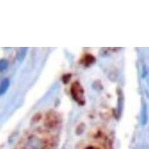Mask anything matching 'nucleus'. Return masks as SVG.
<instances>
[{
  "label": "nucleus",
  "mask_w": 149,
  "mask_h": 149,
  "mask_svg": "<svg viewBox=\"0 0 149 149\" xmlns=\"http://www.w3.org/2000/svg\"><path fill=\"white\" fill-rule=\"evenodd\" d=\"M70 92L74 100L81 105L85 103L84 91L79 83L76 82L72 84Z\"/></svg>",
  "instance_id": "f257e3e1"
},
{
  "label": "nucleus",
  "mask_w": 149,
  "mask_h": 149,
  "mask_svg": "<svg viewBox=\"0 0 149 149\" xmlns=\"http://www.w3.org/2000/svg\"><path fill=\"white\" fill-rule=\"evenodd\" d=\"M88 149H109L108 146L105 145V144H98V146H93L91 147H88Z\"/></svg>",
  "instance_id": "0eeeda50"
},
{
  "label": "nucleus",
  "mask_w": 149,
  "mask_h": 149,
  "mask_svg": "<svg viewBox=\"0 0 149 149\" xmlns=\"http://www.w3.org/2000/svg\"><path fill=\"white\" fill-rule=\"evenodd\" d=\"M8 62L7 60L2 59L0 60V72L6 70V68L8 67Z\"/></svg>",
  "instance_id": "20e7f679"
},
{
  "label": "nucleus",
  "mask_w": 149,
  "mask_h": 149,
  "mask_svg": "<svg viewBox=\"0 0 149 149\" xmlns=\"http://www.w3.org/2000/svg\"><path fill=\"white\" fill-rule=\"evenodd\" d=\"M27 49V48H26V47H24V48H22V49H21V50H20V52L19 54H18V59L19 60H23L24 56H25V54H26Z\"/></svg>",
  "instance_id": "423d86ee"
},
{
  "label": "nucleus",
  "mask_w": 149,
  "mask_h": 149,
  "mask_svg": "<svg viewBox=\"0 0 149 149\" xmlns=\"http://www.w3.org/2000/svg\"><path fill=\"white\" fill-rule=\"evenodd\" d=\"M10 80L8 79H4L0 83V95L5 94L10 87Z\"/></svg>",
  "instance_id": "7ed1b4c3"
},
{
  "label": "nucleus",
  "mask_w": 149,
  "mask_h": 149,
  "mask_svg": "<svg viewBox=\"0 0 149 149\" xmlns=\"http://www.w3.org/2000/svg\"><path fill=\"white\" fill-rule=\"evenodd\" d=\"M142 124L143 125L146 124V122L147 121V111H146V108L144 107L142 112Z\"/></svg>",
  "instance_id": "39448f33"
},
{
  "label": "nucleus",
  "mask_w": 149,
  "mask_h": 149,
  "mask_svg": "<svg viewBox=\"0 0 149 149\" xmlns=\"http://www.w3.org/2000/svg\"><path fill=\"white\" fill-rule=\"evenodd\" d=\"M46 144L40 138L35 136L30 137L23 146L22 149H45Z\"/></svg>",
  "instance_id": "f03ea898"
}]
</instances>
